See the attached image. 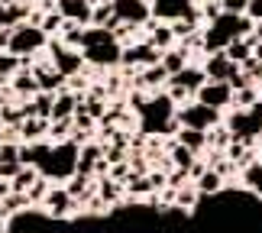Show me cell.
Instances as JSON below:
<instances>
[{
    "label": "cell",
    "mask_w": 262,
    "mask_h": 233,
    "mask_svg": "<svg viewBox=\"0 0 262 233\" xmlns=\"http://www.w3.org/2000/svg\"><path fill=\"white\" fill-rule=\"evenodd\" d=\"M0 130H4V110H0Z\"/></svg>",
    "instance_id": "obj_31"
},
{
    "label": "cell",
    "mask_w": 262,
    "mask_h": 233,
    "mask_svg": "<svg viewBox=\"0 0 262 233\" xmlns=\"http://www.w3.org/2000/svg\"><path fill=\"white\" fill-rule=\"evenodd\" d=\"M46 52L52 55V68H55V72L62 75L65 81L84 72V55L78 52V49H68V46H62V43L55 39V43H49V46H46Z\"/></svg>",
    "instance_id": "obj_5"
},
{
    "label": "cell",
    "mask_w": 262,
    "mask_h": 233,
    "mask_svg": "<svg viewBox=\"0 0 262 233\" xmlns=\"http://www.w3.org/2000/svg\"><path fill=\"white\" fill-rule=\"evenodd\" d=\"M10 91L13 94H19V97H36L39 94V84H36V78H33V72L29 68H23V72H16L13 75V81H10Z\"/></svg>",
    "instance_id": "obj_19"
},
{
    "label": "cell",
    "mask_w": 262,
    "mask_h": 233,
    "mask_svg": "<svg viewBox=\"0 0 262 233\" xmlns=\"http://www.w3.org/2000/svg\"><path fill=\"white\" fill-rule=\"evenodd\" d=\"M191 185H194V188H198V195H201V198H204V201H207V198H217V195H220V191H224V188H227V181H224V178H220V175H217V172H214V168H207V172H204V175H198L194 181H191Z\"/></svg>",
    "instance_id": "obj_15"
},
{
    "label": "cell",
    "mask_w": 262,
    "mask_h": 233,
    "mask_svg": "<svg viewBox=\"0 0 262 233\" xmlns=\"http://www.w3.org/2000/svg\"><path fill=\"white\" fill-rule=\"evenodd\" d=\"M246 16L253 19V23H262V0H249V4H246Z\"/></svg>",
    "instance_id": "obj_28"
},
{
    "label": "cell",
    "mask_w": 262,
    "mask_h": 233,
    "mask_svg": "<svg viewBox=\"0 0 262 233\" xmlns=\"http://www.w3.org/2000/svg\"><path fill=\"white\" fill-rule=\"evenodd\" d=\"M26 65H29V58H16L10 52H0V84H4V81H13V75L23 72Z\"/></svg>",
    "instance_id": "obj_21"
},
{
    "label": "cell",
    "mask_w": 262,
    "mask_h": 233,
    "mask_svg": "<svg viewBox=\"0 0 262 233\" xmlns=\"http://www.w3.org/2000/svg\"><path fill=\"white\" fill-rule=\"evenodd\" d=\"M201 68H204L207 81H230V75L236 72L239 65H233L224 52H214V55H204V62H201Z\"/></svg>",
    "instance_id": "obj_11"
},
{
    "label": "cell",
    "mask_w": 262,
    "mask_h": 233,
    "mask_svg": "<svg viewBox=\"0 0 262 233\" xmlns=\"http://www.w3.org/2000/svg\"><path fill=\"white\" fill-rule=\"evenodd\" d=\"M246 4L249 0H217L220 13H230V16H246Z\"/></svg>",
    "instance_id": "obj_26"
},
{
    "label": "cell",
    "mask_w": 262,
    "mask_h": 233,
    "mask_svg": "<svg viewBox=\"0 0 262 233\" xmlns=\"http://www.w3.org/2000/svg\"><path fill=\"white\" fill-rule=\"evenodd\" d=\"M126 188H129V198H152L156 195L152 185H149V175H129Z\"/></svg>",
    "instance_id": "obj_23"
},
{
    "label": "cell",
    "mask_w": 262,
    "mask_h": 233,
    "mask_svg": "<svg viewBox=\"0 0 262 233\" xmlns=\"http://www.w3.org/2000/svg\"><path fill=\"white\" fill-rule=\"evenodd\" d=\"M114 16L126 26H146L152 19V10H149V0H114Z\"/></svg>",
    "instance_id": "obj_8"
},
{
    "label": "cell",
    "mask_w": 262,
    "mask_h": 233,
    "mask_svg": "<svg viewBox=\"0 0 262 233\" xmlns=\"http://www.w3.org/2000/svg\"><path fill=\"white\" fill-rule=\"evenodd\" d=\"M81 55H84V65L88 68H117L120 65V55H123V46L114 39L110 29H97V26H88L84 36H81Z\"/></svg>",
    "instance_id": "obj_1"
},
{
    "label": "cell",
    "mask_w": 262,
    "mask_h": 233,
    "mask_svg": "<svg viewBox=\"0 0 262 233\" xmlns=\"http://www.w3.org/2000/svg\"><path fill=\"white\" fill-rule=\"evenodd\" d=\"M36 181H39V172H36L33 165H23V168H19V175L10 181V188H13L16 195H26V191L36 185Z\"/></svg>",
    "instance_id": "obj_22"
},
{
    "label": "cell",
    "mask_w": 262,
    "mask_h": 233,
    "mask_svg": "<svg viewBox=\"0 0 262 233\" xmlns=\"http://www.w3.org/2000/svg\"><path fill=\"white\" fill-rule=\"evenodd\" d=\"M194 7H198V0H149L152 19H159V23H175V19L188 16Z\"/></svg>",
    "instance_id": "obj_10"
},
{
    "label": "cell",
    "mask_w": 262,
    "mask_h": 233,
    "mask_svg": "<svg viewBox=\"0 0 262 233\" xmlns=\"http://www.w3.org/2000/svg\"><path fill=\"white\" fill-rule=\"evenodd\" d=\"M7 220H10L7 224L10 233H58L55 220L42 207H26V210H19V214L7 217Z\"/></svg>",
    "instance_id": "obj_4"
},
{
    "label": "cell",
    "mask_w": 262,
    "mask_h": 233,
    "mask_svg": "<svg viewBox=\"0 0 262 233\" xmlns=\"http://www.w3.org/2000/svg\"><path fill=\"white\" fill-rule=\"evenodd\" d=\"M239 178H243V191H249L253 198H262V162L259 159L253 165L239 168Z\"/></svg>",
    "instance_id": "obj_17"
},
{
    "label": "cell",
    "mask_w": 262,
    "mask_h": 233,
    "mask_svg": "<svg viewBox=\"0 0 262 233\" xmlns=\"http://www.w3.org/2000/svg\"><path fill=\"white\" fill-rule=\"evenodd\" d=\"M97 198L104 201L107 207L117 204V201H120V185H117V181H110V178H100L97 181Z\"/></svg>",
    "instance_id": "obj_24"
},
{
    "label": "cell",
    "mask_w": 262,
    "mask_h": 233,
    "mask_svg": "<svg viewBox=\"0 0 262 233\" xmlns=\"http://www.w3.org/2000/svg\"><path fill=\"white\" fill-rule=\"evenodd\" d=\"M253 46H256L253 36H249V39H233V43L224 49V55H227L233 65H243V62H249V58H253Z\"/></svg>",
    "instance_id": "obj_18"
},
{
    "label": "cell",
    "mask_w": 262,
    "mask_h": 233,
    "mask_svg": "<svg viewBox=\"0 0 262 233\" xmlns=\"http://www.w3.org/2000/svg\"><path fill=\"white\" fill-rule=\"evenodd\" d=\"M175 120L178 126L185 130H198V133H207V130H214L217 123H224V114L207 104H198V100H188L185 107H175Z\"/></svg>",
    "instance_id": "obj_3"
},
{
    "label": "cell",
    "mask_w": 262,
    "mask_h": 233,
    "mask_svg": "<svg viewBox=\"0 0 262 233\" xmlns=\"http://www.w3.org/2000/svg\"><path fill=\"white\" fill-rule=\"evenodd\" d=\"M39 29H42L46 36H62V29H65V16L58 13V10H52V13H46V16H42V26H39Z\"/></svg>",
    "instance_id": "obj_25"
},
{
    "label": "cell",
    "mask_w": 262,
    "mask_h": 233,
    "mask_svg": "<svg viewBox=\"0 0 262 233\" xmlns=\"http://www.w3.org/2000/svg\"><path fill=\"white\" fill-rule=\"evenodd\" d=\"M81 100H84V97H78V94H72V91L62 88V91L55 94V100H52V117H49V120H72Z\"/></svg>",
    "instance_id": "obj_13"
},
{
    "label": "cell",
    "mask_w": 262,
    "mask_h": 233,
    "mask_svg": "<svg viewBox=\"0 0 262 233\" xmlns=\"http://www.w3.org/2000/svg\"><path fill=\"white\" fill-rule=\"evenodd\" d=\"M162 62V52H159L156 46H149L146 39L143 43H133L123 49V55H120V68H136V72H143V68H152Z\"/></svg>",
    "instance_id": "obj_6"
},
{
    "label": "cell",
    "mask_w": 262,
    "mask_h": 233,
    "mask_svg": "<svg viewBox=\"0 0 262 233\" xmlns=\"http://www.w3.org/2000/svg\"><path fill=\"white\" fill-rule=\"evenodd\" d=\"M168 81H172V84H178V88H185L188 94L194 97L198 91H201V84L207 81V75H204V68H201V65H188L185 72H178L175 78H168Z\"/></svg>",
    "instance_id": "obj_14"
},
{
    "label": "cell",
    "mask_w": 262,
    "mask_h": 233,
    "mask_svg": "<svg viewBox=\"0 0 262 233\" xmlns=\"http://www.w3.org/2000/svg\"><path fill=\"white\" fill-rule=\"evenodd\" d=\"M253 58H256V62L262 65V43H256V46H253Z\"/></svg>",
    "instance_id": "obj_29"
},
{
    "label": "cell",
    "mask_w": 262,
    "mask_h": 233,
    "mask_svg": "<svg viewBox=\"0 0 262 233\" xmlns=\"http://www.w3.org/2000/svg\"><path fill=\"white\" fill-rule=\"evenodd\" d=\"M175 143H181L191 156H201V153L207 149V133H198V130H185V126H178Z\"/></svg>",
    "instance_id": "obj_16"
},
{
    "label": "cell",
    "mask_w": 262,
    "mask_h": 233,
    "mask_svg": "<svg viewBox=\"0 0 262 233\" xmlns=\"http://www.w3.org/2000/svg\"><path fill=\"white\" fill-rule=\"evenodd\" d=\"M0 230H4V217H0Z\"/></svg>",
    "instance_id": "obj_33"
},
{
    "label": "cell",
    "mask_w": 262,
    "mask_h": 233,
    "mask_svg": "<svg viewBox=\"0 0 262 233\" xmlns=\"http://www.w3.org/2000/svg\"><path fill=\"white\" fill-rule=\"evenodd\" d=\"M75 210H78V201L65 191V185H52V191L46 195V214L52 220H68L75 217Z\"/></svg>",
    "instance_id": "obj_9"
},
{
    "label": "cell",
    "mask_w": 262,
    "mask_h": 233,
    "mask_svg": "<svg viewBox=\"0 0 262 233\" xmlns=\"http://www.w3.org/2000/svg\"><path fill=\"white\" fill-rule=\"evenodd\" d=\"M49 46V36L42 33L39 26H29V23H19L13 26V33H10V46H7V52L10 55H16V58H33L42 52V49Z\"/></svg>",
    "instance_id": "obj_2"
},
{
    "label": "cell",
    "mask_w": 262,
    "mask_h": 233,
    "mask_svg": "<svg viewBox=\"0 0 262 233\" xmlns=\"http://www.w3.org/2000/svg\"><path fill=\"white\" fill-rule=\"evenodd\" d=\"M253 39H256V43H262V23H256V29H253Z\"/></svg>",
    "instance_id": "obj_30"
},
{
    "label": "cell",
    "mask_w": 262,
    "mask_h": 233,
    "mask_svg": "<svg viewBox=\"0 0 262 233\" xmlns=\"http://www.w3.org/2000/svg\"><path fill=\"white\" fill-rule=\"evenodd\" d=\"M23 168V162H0V181H13Z\"/></svg>",
    "instance_id": "obj_27"
},
{
    "label": "cell",
    "mask_w": 262,
    "mask_h": 233,
    "mask_svg": "<svg viewBox=\"0 0 262 233\" xmlns=\"http://www.w3.org/2000/svg\"><path fill=\"white\" fill-rule=\"evenodd\" d=\"M58 13L65 16V23H75L88 29L91 26V13H94V7L88 4V0H65V4H58Z\"/></svg>",
    "instance_id": "obj_12"
},
{
    "label": "cell",
    "mask_w": 262,
    "mask_h": 233,
    "mask_svg": "<svg viewBox=\"0 0 262 233\" xmlns=\"http://www.w3.org/2000/svg\"><path fill=\"white\" fill-rule=\"evenodd\" d=\"M19 136L26 143H42V136H49V120H39V117H29L19 123Z\"/></svg>",
    "instance_id": "obj_20"
},
{
    "label": "cell",
    "mask_w": 262,
    "mask_h": 233,
    "mask_svg": "<svg viewBox=\"0 0 262 233\" xmlns=\"http://www.w3.org/2000/svg\"><path fill=\"white\" fill-rule=\"evenodd\" d=\"M194 100L224 114V110L233 107V88H230L227 81H204V84H201V91L194 94Z\"/></svg>",
    "instance_id": "obj_7"
},
{
    "label": "cell",
    "mask_w": 262,
    "mask_h": 233,
    "mask_svg": "<svg viewBox=\"0 0 262 233\" xmlns=\"http://www.w3.org/2000/svg\"><path fill=\"white\" fill-rule=\"evenodd\" d=\"M259 162H262V146H259Z\"/></svg>",
    "instance_id": "obj_32"
}]
</instances>
